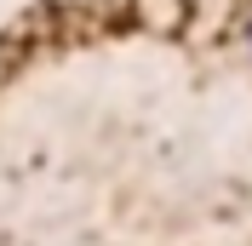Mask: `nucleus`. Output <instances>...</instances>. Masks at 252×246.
<instances>
[{
	"label": "nucleus",
	"mask_w": 252,
	"mask_h": 246,
	"mask_svg": "<svg viewBox=\"0 0 252 246\" xmlns=\"http://www.w3.org/2000/svg\"><path fill=\"white\" fill-rule=\"evenodd\" d=\"M247 46H252V23H247Z\"/></svg>",
	"instance_id": "1"
}]
</instances>
